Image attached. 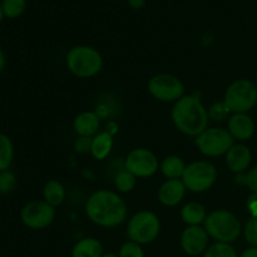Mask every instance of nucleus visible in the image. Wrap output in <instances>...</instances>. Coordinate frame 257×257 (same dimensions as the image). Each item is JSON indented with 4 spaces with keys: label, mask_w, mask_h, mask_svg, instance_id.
I'll use <instances>...</instances> for the list:
<instances>
[{
    "label": "nucleus",
    "mask_w": 257,
    "mask_h": 257,
    "mask_svg": "<svg viewBox=\"0 0 257 257\" xmlns=\"http://www.w3.org/2000/svg\"><path fill=\"white\" fill-rule=\"evenodd\" d=\"M22 222L32 230H43L52 225L55 218V207L44 200L28 202L20 212Z\"/></svg>",
    "instance_id": "10"
},
{
    "label": "nucleus",
    "mask_w": 257,
    "mask_h": 257,
    "mask_svg": "<svg viewBox=\"0 0 257 257\" xmlns=\"http://www.w3.org/2000/svg\"><path fill=\"white\" fill-rule=\"evenodd\" d=\"M127 213V205L123 198L109 190L95 191L85 202V215L100 227L110 228L122 225Z\"/></svg>",
    "instance_id": "1"
},
{
    "label": "nucleus",
    "mask_w": 257,
    "mask_h": 257,
    "mask_svg": "<svg viewBox=\"0 0 257 257\" xmlns=\"http://www.w3.org/2000/svg\"><path fill=\"white\" fill-rule=\"evenodd\" d=\"M203 227L211 238L223 243L235 242L242 232L240 220L227 210L212 211L206 217Z\"/></svg>",
    "instance_id": "4"
},
{
    "label": "nucleus",
    "mask_w": 257,
    "mask_h": 257,
    "mask_svg": "<svg viewBox=\"0 0 257 257\" xmlns=\"http://www.w3.org/2000/svg\"><path fill=\"white\" fill-rule=\"evenodd\" d=\"M251 151L245 145H233L225 155L226 165L231 172L243 173L251 165Z\"/></svg>",
    "instance_id": "15"
},
{
    "label": "nucleus",
    "mask_w": 257,
    "mask_h": 257,
    "mask_svg": "<svg viewBox=\"0 0 257 257\" xmlns=\"http://www.w3.org/2000/svg\"><path fill=\"white\" fill-rule=\"evenodd\" d=\"M17 187V177L12 171H3L0 172V193L7 195L13 192Z\"/></svg>",
    "instance_id": "26"
},
{
    "label": "nucleus",
    "mask_w": 257,
    "mask_h": 257,
    "mask_svg": "<svg viewBox=\"0 0 257 257\" xmlns=\"http://www.w3.org/2000/svg\"><path fill=\"white\" fill-rule=\"evenodd\" d=\"M207 212L200 202H188L181 210V218L187 226H201L205 223Z\"/></svg>",
    "instance_id": "18"
},
{
    "label": "nucleus",
    "mask_w": 257,
    "mask_h": 257,
    "mask_svg": "<svg viewBox=\"0 0 257 257\" xmlns=\"http://www.w3.org/2000/svg\"><path fill=\"white\" fill-rule=\"evenodd\" d=\"M148 92L161 102H177L185 95V85L177 77L168 73L153 75L148 82Z\"/></svg>",
    "instance_id": "9"
},
{
    "label": "nucleus",
    "mask_w": 257,
    "mask_h": 257,
    "mask_svg": "<svg viewBox=\"0 0 257 257\" xmlns=\"http://www.w3.org/2000/svg\"><path fill=\"white\" fill-rule=\"evenodd\" d=\"M240 257H257V247H248L241 253Z\"/></svg>",
    "instance_id": "34"
},
{
    "label": "nucleus",
    "mask_w": 257,
    "mask_h": 257,
    "mask_svg": "<svg viewBox=\"0 0 257 257\" xmlns=\"http://www.w3.org/2000/svg\"><path fill=\"white\" fill-rule=\"evenodd\" d=\"M248 187V190L257 195V166L251 168L247 173H246V185Z\"/></svg>",
    "instance_id": "31"
},
{
    "label": "nucleus",
    "mask_w": 257,
    "mask_h": 257,
    "mask_svg": "<svg viewBox=\"0 0 257 257\" xmlns=\"http://www.w3.org/2000/svg\"><path fill=\"white\" fill-rule=\"evenodd\" d=\"M43 197L53 207H58L63 203L65 198L64 186L57 180H49L43 188Z\"/></svg>",
    "instance_id": "21"
},
{
    "label": "nucleus",
    "mask_w": 257,
    "mask_h": 257,
    "mask_svg": "<svg viewBox=\"0 0 257 257\" xmlns=\"http://www.w3.org/2000/svg\"><path fill=\"white\" fill-rule=\"evenodd\" d=\"M3 18H4V13H3V9H2V3H0V22L3 20Z\"/></svg>",
    "instance_id": "37"
},
{
    "label": "nucleus",
    "mask_w": 257,
    "mask_h": 257,
    "mask_svg": "<svg viewBox=\"0 0 257 257\" xmlns=\"http://www.w3.org/2000/svg\"><path fill=\"white\" fill-rule=\"evenodd\" d=\"M127 2L130 7L133 8V9H141L146 4V0H127Z\"/></svg>",
    "instance_id": "33"
},
{
    "label": "nucleus",
    "mask_w": 257,
    "mask_h": 257,
    "mask_svg": "<svg viewBox=\"0 0 257 257\" xmlns=\"http://www.w3.org/2000/svg\"><path fill=\"white\" fill-rule=\"evenodd\" d=\"M248 208L251 210L252 216H257V195H253L248 201Z\"/></svg>",
    "instance_id": "32"
},
{
    "label": "nucleus",
    "mask_w": 257,
    "mask_h": 257,
    "mask_svg": "<svg viewBox=\"0 0 257 257\" xmlns=\"http://www.w3.org/2000/svg\"><path fill=\"white\" fill-rule=\"evenodd\" d=\"M186 191L182 180H166L158 190V201L166 207H175L183 200Z\"/></svg>",
    "instance_id": "14"
},
{
    "label": "nucleus",
    "mask_w": 257,
    "mask_h": 257,
    "mask_svg": "<svg viewBox=\"0 0 257 257\" xmlns=\"http://www.w3.org/2000/svg\"><path fill=\"white\" fill-rule=\"evenodd\" d=\"M124 170L136 177L147 178L160 170V162L152 151L147 148H135L125 157Z\"/></svg>",
    "instance_id": "11"
},
{
    "label": "nucleus",
    "mask_w": 257,
    "mask_h": 257,
    "mask_svg": "<svg viewBox=\"0 0 257 257\" xmlns=\"http://www.w3.org/2000/svg\"><path fill=\"white\" fill-rule=\"evenodd\" d=\"M2 9L4 17L14 19L20 17L27 9V0H3Z\"/></svg>",
    "instance_id": "24"
},
{
    "label": "nucleus",
    "mask_w": 257,
    "mask_h": 257,
    "mask_svg": "<svg viewBox=\"0 0 257 257\" xmlns=\"http://www.w3.org/2000/svg\"><path fill=\"white\" fill-rule=\"evenodd\" d=\"M103 246L94 237H84L72 248V257H102Z\"/></svg>",
    "instance_id": "17"
},
{
    "label": "nucleus",
    "mask_w": 257,
    "mask_h": 257,
    "mask_svg": "<svg viewBox=\"0 0 257 257\" xmlns=\"http://www.w3.org/2000/svg\"><path fill=\"white\" fill-rule=\"evenodd\" d=\"M14 158V146L7 135L0 133V172L8 171Z\"/></svg>",
    "instance_id": "22"
},
{
    "label": "nucleus",
    "mask_w": 257,
    "mask_h": 257,
    "mask_svg": "<svg viewBox=\"0 0 257 257\" xmlns=\"http://www.w3.org/2000/svg\"><path fill=\"white\" fill-rule=\"evenodd\" d=\"M195 145L202 155L207 157H220L226 155L235 145V140L227 130L207 128L205 132L195 138Z\"/></svg>",
    "instance_id": "8"
},
{
    "label": "nucleus",
    "mask_w": 257,
    "mask_h": 257,
    "mask_svg": "<svg viewBox=\"0 0 257 257\" xmlns=\"http://www.w3.org/2000/svg\"><path fill=\"white\" fill-rule=\"evenodd\" d=\"M99 125V115L95 112H90V110L79 113L73 122V128H74L78 137H92V136L97 135Z\"/></svg>",
    "instance_id": "16"
},
{
    "label": "nucleus",
    "mask_w": 257,
    "mask_h": 257,
    "mask_svg": "<svg viewBox=\"0 0 257 257\" xmlns=\"http://www.w3.org/2000/svg\"><path fill=\"white\" fill-rule=\"evenodd\" d=\"M113 147V138L109 132L97 133L92 140V148H90V155L93 158L98 161H102L109 156Z\"/></svg>",
    "instance_id": "19"
},
{
    "label": "nucleus",
    "mask_w": 257,
    "mask_h": 257,
    "mask_svg": "<svg viewBox=\"0 0 257 257\" xmlns=\"http://www.w3.org/2000/svg\"><path fill=\"white\" fill-rule=\"evenodd\" d=\"M207 112H208V117H210V119L215 120V122H220V120L226 119V118L228 117L231 110L228 109L226 103L222 100V102L213 103V104L210 107V109H207Z\"/></svg>",
    "instance_id": "27"
},
{
    "label": "nucleus",
    "mask_w": 257,
    "mask_h": 257,
    "mask_svg": "<svg viewBox=\"0 0 257 257\" xmlns=\"http://www.w3.org/2000/svg\"><path fill=\"white\" fill-rule=\"evenodd\" d=\"M171 118L181 133L195 138L207 130L210 120L207 109L195 95H183L178 99L173 104Z\"/></svg>",
    "instance_id": "2"
},
{
    "label": "nucleus",
    "mask_w": 257,
    "mask_h": 257,
    "mask_svg": "<svg viewBox=\"0 0 257 257\" xmlns=\"http://www.w3.org/2000/svg\"><path fill=\"white\" fill-rule=\"evenodd\" d=\"M136 185H137V177L131 172H128L127 170L120 171L114 177L115 188L122 193H128L133 191Z\"/></svg>",
    "instance_id": "23"
},
{
    "label": "nucleus",
    "mask_w": 257,
    "mask_h": 257,
    "mask_svg": "<svg viewBox=\"0 0 257 257\" xmlns=\"http://www.w3.org/2000/svg\"><path fill=\"white\" fill-rule=\"evenodd\" d=\"M203 257H238L231 243L215 242L208 246Z\"/></svg>",
    "instance_id": "25"
},
{
    "label": "nucleus",
    "mask_w": 257,
    "mask_h": 257,
    "mask_svg": "<svg viewBox=\"0 0 257 257\" xmlns=\"http://www.w3.org/2000/svg\"><path fill=\"white\" fill-rule=\"evenodd\" d=\"M227 131L235 141H247L255 133V122L247 113H233L228 118Z\"/></svg>",
    "instance_id": "13"
},
{
    "label": "nucleus",
    "mask_w": 257,
    "mask_h": 257,
    "mask_svg": "<svg viewBox=\"0 0 257 257\" xmlns=\"http://www.w3.org/2000/svg\"><path fill=\"white\" fill-rule=\"evenodd\" d=\"M160 218L151 211H140L133 215L127 226L128 238L138 245L153 242L160 235Z\"/></svg>",
    "instance_id": "5"
},
{
    "label": "nucleus",
    "mask_w": 257,
    "mask_h": 257,
    "mask_svg": "<svg viewBox=\"0 0 257 257\" xmlns=\"http://www.w3.org/2000/svg\"><path fill=\"white\" fill-rule=\"evenodd\" d=\"M160 170L167 180H181L186 170V165L178 156H167L160 163Z\"/></svg>",
    "instance_id": "20"
},
{
    "label": "nucleus",
    "mask_w": 257,
    "mask_h": 257,
    "mask_svg": "<svg viewBox=\"0 0 257 257\" xmlns=\"http://www.w3.org/2000/svg\"><path fill=\"white\" fill-rule=\"evenodd\" d=\"M208 241L210 236L203 226H187L181 233L180 242L185 253L196 257L206 252L208 248Z\"/></svg>",
    "instance_id": "12"
},
{
    "label": "nucleus",
    "mask_w": 257,
    "mask_h": 257,
    "mask_svg": "<svg viewBox=\"0 0 257 257\" xmlns=\"http://www.w3.org/2000/svg\"><path fill=\"white\" fill-rule=\"evenodd\" d=\"M223 102L231 113H247L257 104V87L248 79H237L225 92Z\"/></svg>",
    "instance_id": "6"
},
{
    "label": "nucleus",
    "mask_w": 257,
    "mask_h": 257,
    "mask_svg": "<svg viewBox=\"0 0 257 257\" xmlns=\"http://www.w3.org/2000/svg\"><path fill=\"white\" fill-rule=\"evenodd\" d=\"M118 257H145V251L142 245H138L133 241H127L120 246Z\"/></svg>",
    "instance_id": "28"
},
{
    "label": "nucleus",
    "mask_w": 257,
    "mask_h": 257,
    "mask_svg": "<svg viewBox=\"0 0 257 257\" xmlns=\"http://www.w3.org/2000/svg\"><path fill=\"white\" fill-rule=\"evenodd\" d=\"M68 70L78 78H92L103 68V57L95 48L89 45H75L65 57Z\"/></svg>",
    "instance_id": "3"
},
{
    "label": "nucleus",
    "mask_w": 257,
    "mask_h": 257,
    "mask_svg": "<svg viewBox=\"0 0 257 257\" xmlns=\"http://www.w3.org/2000/svg\"><path fill=\"white\" fill-rule=\"evenodd\" d=\"M92 137H78L74 143L75 151L80 155H85V153H90V148H92Z\"/></svg>",
    "instance_id": "30"
},
{
    "label": "nucleus",
    "mask_w": 257,
    "mask_h": 257,
    "mask_svg": "<svg viewBox=\"0 0 257 257\" xmlns=\"http://www.w3.org/2000/svg\"><path fill=\"white\" fill-rule=\"evenodd\" d=\"M5 63H7V60H5L4 50H3V49H2V47H0V73H2V72H3V69H4Z\"/></svg>",
    "instance_id": "35"
},
{
    "label": "nucleus",
    "mask_w": 257,
    "mask_h": 257,
    "mask_svg": "<svg viewBox=\"0 0 257 257\" xmlns=\"http://www.w3.org/2000/svg\"><path fill=\"white\" fill-rule=\"evenodd\" d=\"M243 235H245L246 242L251 247H257V216H251L250 220L246 222Z\"/></svg>",
    "instance_id": "29"
},
{
    "label": "nucleus",
    "mask_w": 257,
    "mask_h": 257,
    "mask_svg": "<svg viewBox=\"0 0 257 257\" xmlns=\"http://www.w3.org/2000/svg\"><path fill=\"white\" fill-rule=\"evenodd\" d=\"M181 180L190 192L202 193L216 183L217 170L208 161H196L186 166Z\"/></svg>",
    "instance_id": "7"
},
{
    "label": "nucleus",
    "mask_w": 257,
    "mask_h": 257,
    "mask_svg": "<svg viewBox=\"0 0 257 257\" xmlns=\"http://www.w3.org/2000/svg\"><path fill=\"white\" fill-rule=\"evenodd\" d=\"M102 257H118V255H115V253L113 252H108V253H103Z\"/></svg>",
    "instance_id": "36"
}]
</instances>
